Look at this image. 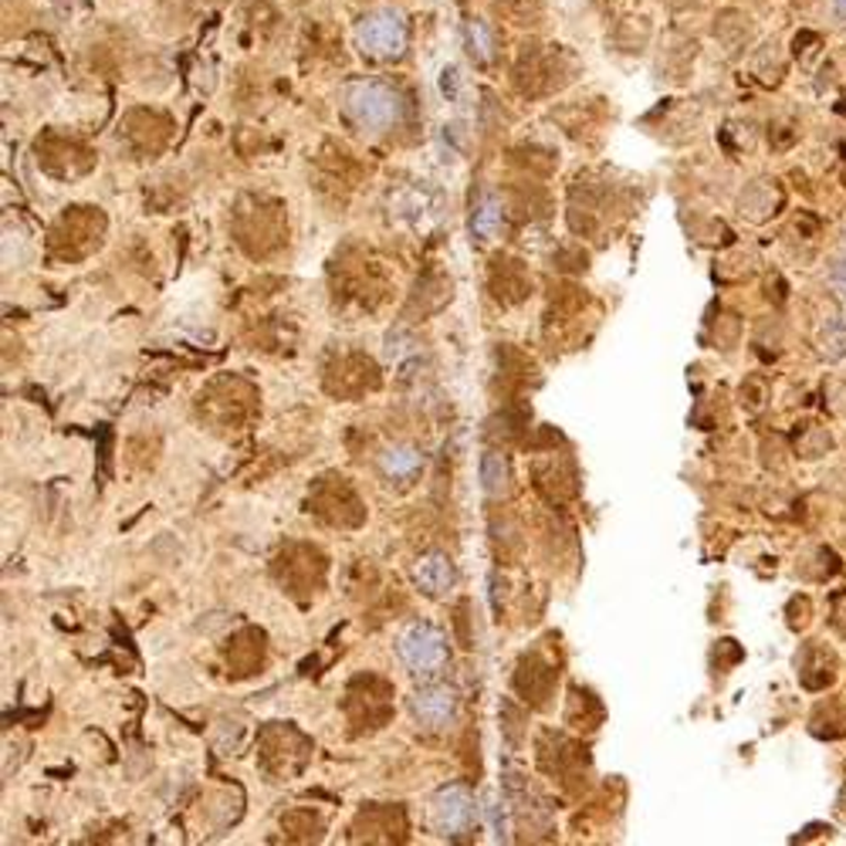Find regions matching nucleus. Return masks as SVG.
Listing matches in <instances>:
<instances>
[{"label": "nucleus", "mask_w": 846, "mask_h": 846, "mask_svg": "<svg viewBox=\"0 0 846 846\" xmlns=\"http://www.w3.org/2000/svg\"><path fill=\"white\" fill-rule=\"evenodd\" d=\"M343 106H346L349 119L369 132L397 129L406 116V102L400 91L387 82H372V78L349 82L343 91Z\"/></svg>", "instance_id": "obj_1"}, {"label": "nucleus", "mask_w": 846, "mask_h": 846, "mask_svg": "<svg viewBox=\"0 0 846 846\" xmlns=\"http://www.w3.org/2000/svg\"><path fill=\"white\" fill-rule=\"evenodd\" d=\"M406 41H410V28L406 18L393 8H380L359 21L356 28V44L366 58L376 62H393L406 52Z\"/></svg>", "instance_id": "obj_2"}, {"label": "nucleus", "mask_w": 846, "mask_h": 846, "mask_svg": "<svg viewBox=\"0 0 846 846\" xmlns=\"http://www.w3.org/2000/svg\"><path fill=\"white\" fill-rule=\"evenodd\" d=\"M400 657L416 674H437L447 664V640L441 630H434L427 623H413L400 637Z\"/></svg>", "instance_id": "obj_3"}, {"label": "nucleus", "mask_w": 846, "mask_h": 846, "mask_svg": "<svg viewBox=\"0 0 846 846\" xmlns=\"http://www.w3.org/2000/svg\"><path fill=\"white\" fill-rule=\"evenodd\" d=\"M434 823L444 836H457L475 823V795L467 785H447L434 799Z\"/></svg>", "instance_id": "obj_4"}, {"label": "nucleus", "mask_w": 846, "mask_h": 846, "mask_svg": "<svg viewBox=\"0 0 846 846\" xmlns=\"http://www.w3.org/2000/svg\"><path fill=\"white\" fill-rule=\"evenodd\" d=\"M457 691L447 687V684H434V687H423L416 697H413V715L423 728L431 731H444L454 725L457 718Z\"/></svg>", "instance_id": "obj_5"}, {"label": "nucleus", "mask_w": 846, "mask_h": 846, "mask_svg": "<svg viewBox=\"0 0 846 846\" xmlns=\"http://www.w3.org/2000/svg\"><path fill=\"white\" fill-rule=\"evenodd\" d=\"M413 579L420 583V589H423V593L444 596V593H451V586H454V579H457V576H454V566H451V558H447V555L431 552V555L416 558Z\"/></svg>", "instance_id": "obj_6"}, {"label": "nucleus", "mask_w": 846, "mask_h": 846, "mask_svg": "<svg viewBox=\"0 0 846 846\" xmlns=\"http://www.w3.org/2000/svg\"><path fill=\"white\" fill-rule=\"evenodd\" d=\"M420 467H423V457H420V451H413V447H393V451L383 454V471H387L390 478H397V481L413 478Z\"/></svg>", "instance_id": "obj_7"}, {"label": "nucleus", "mask_w": 846, "mask_h": 846, "mask_svg": "<svg viewBox=\"0 0 846 846\" xmlns=\"http://www.w3.org/2000/svg\"><path fill=\"white\" fill-rule=\"evenodd\" d=\"M464 37H467V52H471V58H478V62L495 58V31L485 21H478V18L467 21Z\"/></svg>", "instance_id": "obj_8"}, {"label": "nucleus", "mask_w": 846, "mask_h": 846, "mask_svg": "<svg viewBox=\"0 0 846 846\" xmlns=\"http://www.w3.org/2000/svg\"><path fill=\"white\" fill-rule=\"evenodd\" d=\"M481 488L488 495H501L508 488V460L495 451L481 457Z\"/></svg>", "instance_id": "obj_9"}, {"label": "nucleus", "mask_w": 846, "mask_h": 846, "mask_svg": "<svg viewBox=\"0 0 846 846\" xmlns=\"http://www.w3.org/2000/svg\"><path fill=\"white\" fill-rule=\"evenodd\" d=\"M498 220H501V210H498V204L488 197V200L475 210V234H478V238H488V234H495Z\"/></svg>", "instance_id": "obj_10"}, {"label": "nucleus", "mask_w": 846, "mask_h": 846, "mask_svg": "<svg viewBox=\"0 0 846 846\" xmlns=\"http://www.w3.org/2000/svg\"><path fill=\"white\" fill-rule=\"evenodd\" d=\"M833 8H836L839 18H846V0H833Z\"/></svg>", "instance_id": "obj_11"}]
</instances>
